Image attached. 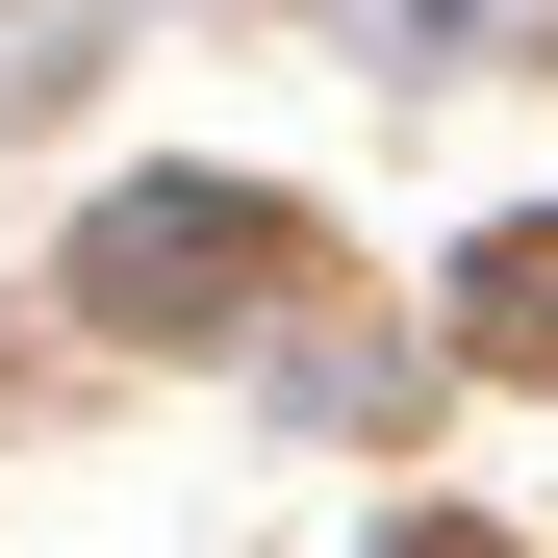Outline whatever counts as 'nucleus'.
Wrapping results in <instances>:
<instances>
[{"label": "nucleus", "instance_id": "obj_1", "mask_svg": "<svg viewBox=\"0 0 558 558\" xmlns=\"http://www.w3.org/2000/svg\"><path fill=\"white\" fill-rule=\"evenodd\" d=\"M254 254H279L254 204H128V229H102V305H128V330H178V305H229Z\"/></svg>", "mask_w": 558, "mask_h": 558}]
</instances>
